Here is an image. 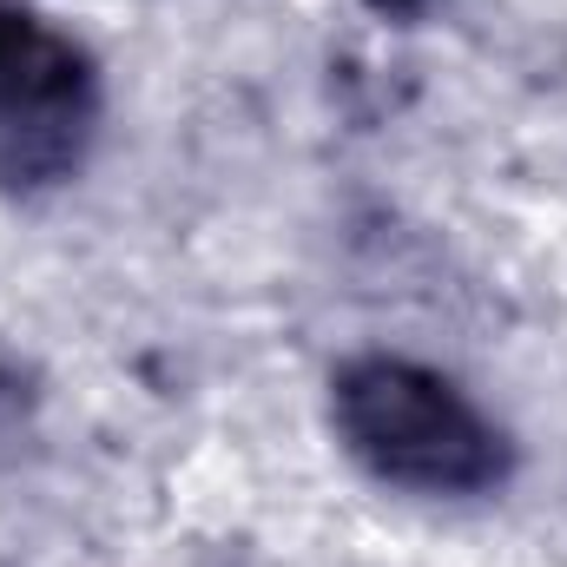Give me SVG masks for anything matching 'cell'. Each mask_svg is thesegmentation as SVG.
<instances>
[{"mask_svg":"<svg viewBox=\"0 0 567 567\" xmlns=\"http://www.w3.org/2000/svg\"><path fill=\"white\" fill-rule=\"evenodd\" d=\"M330 423L343 449L410 495H488L515 475V442L455 377L370 350L330 377Z\"/></svg>","mask_w":567,"mask_h":567,"instance_id":"6da1fadb","label":"cell"},{"mask_svg":"<svg viewBox=\"0 0 567 567\" xmlns=\"http://www.w3.org/2000/svg\"><path fill=\"white\" fill-rule=\"evenodd\" d=\"M106 120L100 60L40 7L0 0V185L33 198L86 172Z\"/></svg>","mask_w":567,"mask_h":567,"instance_id":"7a4b0ae2","label":"cell"},{"mask_svg":"<svg viewBox=\"0 0 567 567\" xmlns=\"http://www.w3.org/2000/svg\"><path fill=\"white\" fill-rule=\"evenodd\" d=\"M363 7H377L383 20H416V13H423L429 0H363Z\"/></svg>","mask_w":567,"mask_h":567,"instance_id":"3957f363","label":"cell"}]
</instances>
